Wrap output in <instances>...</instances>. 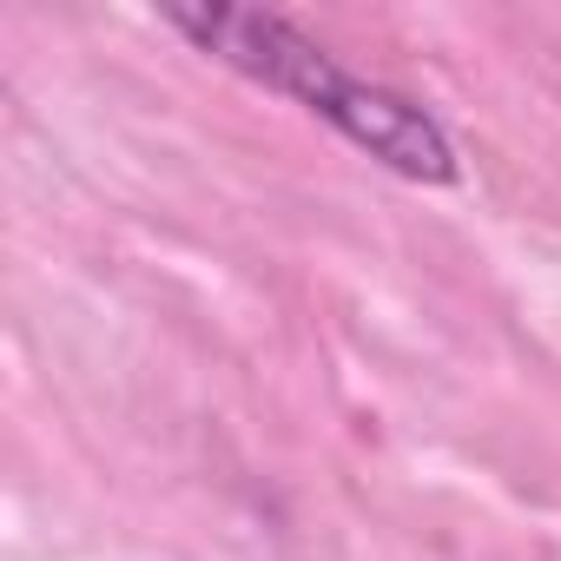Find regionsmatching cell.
<instances>
[{"mask_svg":"<svg viewBox=\"0 0 561 561\" xmlns=\"http://www.w3.org/2000/svg\"><path fill=\"white\" fill-rule=\"evenodd\" d=\"M159 21L172 34H185L205 60L231 67L238 80L305 106L311 119L344 133L364 159L390 165L397 179H410V185H456L462 179L456 146H449L436 113H423L416 100L351 73L337 54H324L291 21L257 14V8H159Z\"/></svg>","mask_w":561,"mask_h":561,"instance_id":"1","label":"cell"}]
</instances>
